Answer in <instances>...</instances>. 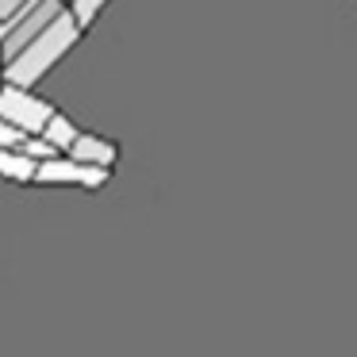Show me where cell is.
<instances>
[{
  "instance_id": "obj_1",
  "label": "cell",
  "mask_w": 357,
  "mask_h": 357,
  "mask_svg": "<svg viewBox=\"0 0 357 357\" xmlns=\"http://www.w3.org/2000/svg\"><path fill=\"white\" fill-rule=\"evenodd\" d=\"M81 31H85V27H81L77 20H73V12L66 8L62 16H58L54 24L43 27V31L35 35V39L27 43L24 50H20L12 62H4V81H12V85H24V89H35V85H39V81L47 77V73L73 50V43L81 39Z\"/></svg>"
},
{
  "instance_id": "obj_2",
  "label": "cell",
  "mask_w": 357,
  "mask_h": 357,
  "mask_svg": "<svg viewBox=\"0 0 357 357\" xmlns=\"http://www.w3.org/2000/svg\"><path fill=\"white\" fill-rule=\"evenodd\" d=\"M62 12H66V0H31L27 8H20L16 16H8L4 27H0V58L12 62V58H16L47 24H54Z\"/></svg>"
},
{
  "instance_id": "obj_3",
  "label": "cell",
  "mask_w": 357,
  "mask_h": 357,
  "mask_svg": "<svg viewBox=\"0 0 357 357\" xmlns=\"http://www.w3.org/2000/svg\"><path fill=\"white\" fill-rule=\"evenodd\" d=\"M50 116H54V104L35 96L31 89L12 85V81L0 85V119H8V123L20 127L24 135H43V127H47Z\"/></svg>"
},
{
  "instance_id": "obj_4",
  "label": "cell",
  "mask_w": 357,
  "mask_h": 357,
  "mask_svg": "<svg viewBox=\"0 0 357 357\" xmlns=\"http://www.w3.org/2000/svg\"><path fill=\"white\" fill-rule=\"evenodd\" d=\"M108 173L104 165H89V162H77L73 154L66 158H47L39 162V173H35V185H77V188H100L108 185Z\"/></svg>"
},
{
  "instance_id": "obj_5",
  "label": "cell",
  "mask_w": 357,
  "mask_h": 357,
  "mask_svg": "<svg viewBox=\"0 0 357 357\" xmlns=\"http://www.w3.org/2000/svg\"><path fill=\"white\" fill-rule=\"evenodd\" d=\"M70 154L77 158V162H89V165H104V169H112V165H116V158H119V150H116V142L100 139V135H85V131H81Z\"/></svg>"
},
{
  "instance_id": "obj_6",
  "label": "cell",
  "mask_w": 357,
  "mask_h": 357,
  "mask_svg": "<svg viewBox=\"0 0 357 357\" xmlns=\"http://www.w3.org/2000/svg\"><path fill=\"white\" fill-rule=\"evenodd\" d=\"M35 173H39V162H35V158H27L20 146H0V177L4 181L27 185V181H35Z\"/></svg>"
},
{
  "instance_id": "obj_7",
  "label": "cell",
  "mask_w": 357,
  "mask_h": 357,
  "mask_svg": "<svg viewBox=\"0 0 357 357\" xmlns=\"http://www.w3.org/2000/svg\"><path fill=\"white\" fill-rule=\"evenodd\" d=\"M77 123H73L70 116H62V112H54V116L47 119V127H43V139L47 142H54V150L58 154H70L73 150V142H77Z\"/></svg>"
},
{
  "instance_id": "obj_8",
  "label": "cell",
  "mask_w": 357,
  "mask_h": 357,
  "mask_svg": "<svg viewBox=\"0 0 357 357\" xmlns=\"http://www.w3.org/2000/svg\"><path fill=\"white\" fill-rule=\"evenodd\" d=\"M104 4H108V0H70V12H73V20H77L81 27H89L104 12Z\"/></svg>"
},
{
  "instance_id": "obj_9",
  "label": "cell",
  "mask_w": 357,
  "mask_h": 357,
  "mask_svg": "<svg viewBox=\"0 0 357 357\" xmlns=\"http://www.w3.org/2000/svg\"><path fill=\"white\" fill-rule=\"evenodd\" d=\"M20 150H24L27 158H35V162H47V158H54V154H58V150H54V142H47L43 135H27V139H24V146H20Z\"/></svg>"
},
{
  "instance_id": "obj_10",
  "label": "cell",
  "mask_w": 357,
  "mask_h": 357,
  "mask_svg": "<svg viewBox=\"0 0 357 357\" xmlns=\"http://www.w3.org/2000/svg\"><path fill=\"white\" fill-rule=\"evenodd\" d=\"M27 135L20 131V127H12L8 119H0V146H24Z\"/></svg>"
},
{
  "instance_id": "obj_11",
  "label": "cell",
  "mask_w": 357,
  "mask_h": 357,
  "mask_svg": "<svg viewBox=\"0 0 357 357\" xmlns=\"http://www.w3.org/2000/svg\"><path fill=\"white\" fill-rule=\"evenodd\" d=\"M31 0H0V20H8V16H16L20 8H27Z\"/></svg>"
},
{
  "instance_id": "obj_12",
  "label": "cell",
  "mask_w": 357,
  "mask_h": 357,
  "mask_svg": "<svg viewBox=\"0 0 357 357\" xmlns=\"http://www.w3.org/2000/svg\"><path fill=\"white\" fill-rule=\"evenodd\" d=\"M66 4H70V0H66Z\"/></svg>"
}]
</instances>
